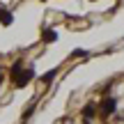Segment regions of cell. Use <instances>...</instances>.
Listing matches in <instances>:
<instances>
[{"label": "cell", "instance_id": "obj_3", "mask_svg": "<svg viewBox=\"0 0 124 124\" xmlns=\"http://www.w3.org/2000/svg\"><path fill=\"white\" fill-rule=\"evenodd\" d=\"M0 23H2V25H9V23H12V14L5 12L2 7H0Z\"/></svg>", "mask_w": 124, "mask_h": 124}, {"label": "cell", "instance_id": "obj_4", "mask_svg": "<svg viewBox=\"0 0 124 124\" xmlns=\"http://www.w3.org/2000/svg\"><path fill=\"white\" fill-rule=\"evenodd\" d=\"M44 39H46V41H55V39H58V35H55L53 30H46V32H44Z\"/></svg>", "mask_w": 124, "mask_h": 124}, {"label": "cell", "instance_id": "obj_2", "mask_svg": "<svg viewBox=\"0 0 124 124\" xmlns=\"http://www.w3.org/2000/svg\"><path fill=\"white\" fill-rule=\"evenodd\" d=\"M94 110H97V103H87V106L83 108V117H85V120H92Z\"/></svg>", "mask_w": 124, "mask_h": 124}, {"label": "cell", "instance_id": "obj_1", "mask_svg": "<svg viewBox=\"0 0 124 124\" xmlns=\"http://www.w3.org/2000/svg\"><path fill=\"white\" fill-rule=\"evenodd\" d=\"M115 108H117V99H113V97H106L101 101V106H99V110H101V115H113L115 113Z\"/></svg>", "mask_w": 124, "mask_h": 124}, {"label": "cell", "instance_id": "obj_5", "mask_svg": "<svg viewBox=\"0 0 124 124\" xmlns=\"http://www.w3.org/2000/svg\"><path fill=\"white\" fill-rule=\"evenodd\" d=\"M55 74H58V69H53V71H48V74L44 76V83H51V78H53Z\"/></svg>", "mask_w": 124, "mask_h": 124}]
</instances>
